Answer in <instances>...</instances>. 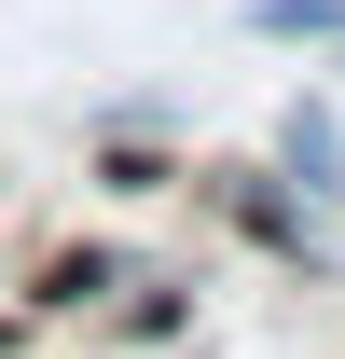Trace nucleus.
Returning <instances> with one entry per match:
<instances>
[{
	"mask_svg": "<svg viewBox=\"0 0 345 359\" xmlns=\"http://www.w3.org/2000/svg\"><path fill=\"white\" fill-rule=\"evenodd\" d=\"M276 166H290L318 208H345V111L332 97H290V111H276Z\"/></svg>",
	"mask_w": 345,
	"mask_h": 359,
	"instance_id": "2",
	"label": "nucleus"
},
{
	"mask_svg": "<svg viewBox=\"0 0 345 359\" xmlns=\"http://www.w3.org/2000/svg\"><path fill=\"white\" fill-rule=\"evenodd\" d=\"M111 290H125L111 249H55V263L28 276V318H83V304H111Z\"/></svg>",
	"mask_w": 345,
	"mask_h": 359,
	"instance_id": "3",
	"label": "nucleus"
},
{
	"mask_svg": "<svg viewBox=\"0 0 345 359\" xmlns=\"http://www.w3.org/2000/svg\"><path fill=\"white\" fill-rule=\"evenodd\" d=\"M208 208H221V235H249L262 263H332V208H318L276 152H262V166H208Z\"/></svg>",
	"mask_w": 345,
	"mask_h": 359,
	"instance_id": "1",
	"label": "nucleus"
},
{
	"mask_svg": "<svg viewBox=\"0 0 345 359\" xmlns=\"http://www.w3.org/2000/svg\"><path fill=\"white\" fill-rule=\"evenodd\" d=\"M249 28L262 42H332L345 55V0H249Z\"/></svg>",
	"mask_w": 345,
	"mask_h": 359,
	"instance_id": "4",
	"label": "nucleus"
}]
</instances>
